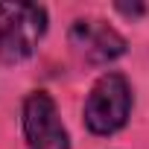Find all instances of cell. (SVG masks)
Masks as SVG:
<instances>
[{"label":"cell","mask_w":149,"mask_h":149,"mask_svg":"<svg viewBox=\"0 0 149 149\" xmlns=\"http://www.w3.org/2000/svg\"><path fill=\"white\" fill-rule=\"evenodd\" d=\"M47 32V9L38 3H0V61H26Z\"/></svg>","instance_id":"6da1fadb"},{"label":"cell","mask_w":149,"mask_h":149,"mask_svg":"<svg viewBox=\"0 0 149 149\" xmlns=\"http://www.w3.org/2000/svg\"><path fill=\"white\" fill-rule=\"evenodd\" d=\"M132 85L123 73L108 70L94 82L85 100V126L94 134H114L129 123L132 114Z\"/></svg>","instance_id":"7a4b0ae2"},{"label":"cell","mask_w":149,"mask_h":149,"mask_svg":"<svg viewBox=\"0 0 149 149\" xmlns=\"http://www.w3.org/2000/svg\"><path fill=\"white\" fill-rule=\"evenodd\" d=\"M21 123H24V137L29 149H70L67 129L47 91H32L24 100Z\"/></svg>","instance_id":"3957f363"},{"label":"cell","mask_w":149,"mask_h":149,"mask_svg":"<svg viewBox=\"0 0 149 149\" xmlns=\"http://www.w3.org/2000/svg\"><path fill=\"white\" fill-rule=\"evenodd\" d=\"M67 41H70L73 50H76V56H82L91 64L117 61L129 50L126 38L111 24H105L100 18H79V21H73L70 32H67Z\"/></svg>","instance_id":"277c9868"},{"label":"cell","mask_w":149,"mask_h":149,"mask_svg":"<svg viewBox=\"0 0 149 149\" xmlns=\"http://www.w3.org/2000/svg\"><path fill=\"white\" fill-rule=\"evenodd\" d=\"M117 12H123V15H143L146 6H143V3H137V6H123V3H117Z\"/></svg>","instance_id":"5b68a950"}]
</instances>
